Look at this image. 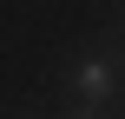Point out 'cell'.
Wrapping results in <instances>:
<instances>
[{"label":"cell","instance_id":"cell-2","mask_svg":"<svg viewBox=\"0 0 125 119\" xmlns=\"http://www.w3.org/2000/svg\"><path fill=\"white\" fill-rule=\"evenodd\" d=\"M66 119H112V113H105V106H73Z\"/></svg>","mask_w":125,"mask_h":119},{"label":"cell","instance_id":"cell-1","mask_svg":"<svg viewBox=\"0 0 125 119\" xmlns=\"http://www.w3.org/2000/svg\"><path fill=\"white\" fill-rule=\"evenodd\" d=\"M66 93L79 106H112L125 93V53L119 46H86L66 60Z\"/></svg>","mask_w":125,"mask_h":119},{"label":"cell","instance_id":"cell-3","mask_svg":"<svg viewBox=\"0 0 125 119\" xmlns=\"http://www.w3.org/2000/svg\"><path fill=\"white\" fill-rule=\"evenodd\" d=\"M119 53H125V7H119Z\"/></svg>","mask_w":125,"mask_h":119}]
</instances>
